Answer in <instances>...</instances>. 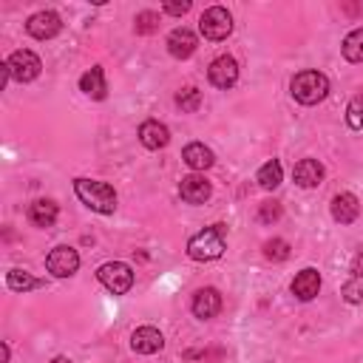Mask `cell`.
<instances>
[{
  "label": "cell",
  "mask_w": 363,
  "mask_h": 363,
  "mask_svg": "<svg viewBox=\"0 0 363 363\" xmlns=\"http://www.w3.org/2000/svg\"><path fill=\"white\" fill-rule=\"evenodd\" d=\"M74 193L77 199L91 207L94 213L111 216L116 210V190L108 182H96V179H74Z\"/></svg>",
  "instance_id": "obj_1"
},
{
  "label": "cell",
  "mask_w": 363,
  "mask_h": 363,
  "mask_svg": "<svg viewBox=\"0 0 363 363\" xmlns=\"http://www.w3.org/2000/svg\"><path fill=\"white\" fill-rule=\"evenodd\" d=\"M289 91L301 105H318L329 96V79H326V74L309 68V71H301L292 77Z\"/></svg>",
  "instance_id": "obj_2"
},
{
  "label": "cell",
  "mask_w": 363,
  "mask_h": 363,
  "mask_svg": "<svg viewBox=\"0 0 363 363\" xmlns=\"http://www.w3.org/2000/svg\"><path fill=\"white\" fill-rule=\"evenodd\" d=\"M227 241H224V224H210L201 233H196L187 241V255L193 261H216L221 258Z\"/></svg>",
  "instance_id": "obj_3"
},
{
  "label": "cell",
  "mask_w": 363,
  "mask_h": 363,
  "mask_svg": "<svg viewBox=\"0 0 363 363\" xmlns=\"http://www.w3.org/2000/svg\"><path fill=\"white\" fill-rule=\"evenodd\" d=\"M199 31L204 34V40H213V43L227 40L230 31H233V17H230V11H227L224 6H210V9L199 17Z\"/></svg>",
  "instance_id": "obj_4"
},
{
  "label": "cell",
  "mask_w": 363,
  "mask_h": 363,
  "mask_svg": "<svg viewBox=\"0 0 363 363\" xmlns=\"http://www.w3.org/2000/svg\"><path fill=\"white\" fill-rule=\"evenodd\" d=\"M96 278H99V284H102L108 292H113V295H125V292H130V286H133V269H130L128 264H122V261H108V264H102V267L96 269Z\"/></svg>",
  "instance_id": "obj_5"
},
{
  "label": "cell",
  "mask_w": 363,
  "mask_h": 363,
  "mask_svg": "<svg viewBox=\"0 0 363 363\" xmlns=\"http://www.w3.org/2000/svg\"><path fill=\"white\" fill-rule=\"evenodd\" d=\"M6 65H9L11 79H17V82H31V79H37V77H40V68H43L40 57H37L34 51H28V48L14 51V54L6 60Z\"/></svg>",
  "instance_id": "obj_6"
},
{
  "label": "cell",
  "mask_w": 363,
  "mask_h": 363,
  "mask_svg": "<svg viewBox=\"0 0 363 363\" xmlns=\"http://www.w3.org/2000/svg\"><path fill=\"white\" fill-rule=\"evenodd\" d=\"M45 269L54 275V278H71L77 269H79V252L68 244H60L48 252L45 258Z\"/></svg>",
  "instance_id": "obj_7"
},
{
  "label": "cell",
  "mask_w": 363,
  "mask_h": 363,
  "mask_svg": "<svg viewBox=\"0 0 363 363\" xmlns=\"http://www.w3.org/2000/svg\"><path fill=\"white\" fill-rule=\"evenodd\" d=\"M60 28H62L60 14H57V11H48V9L31 14L28 23H26V31H28L34 40H51V37L60 34Z\"/></svg>",
  "instance_id": "obj_8"
},
{
  "label": "cell",
  "mask_w": 363,
  "mask_h": 363,
  "mask_svg": "<svg viewBox=\"0 0 363 363\" xmlns=\"http://www.w3.org/2000/svg\"><path fill=\"white\" fill-rule=\"evenodd\" d=\"M207 77H210V82L216 85V88H233L235 85V79H238V62L230 57V54H221V57H216L213 62H210V68H207Z\"/></svg>",
  "instance_id": "obj_9"
},
{
  "label": "cell",
  "mask_w": 363,
  "mask_h": 363,
  "mask_svg": "<svg viewBox=\"0 0 363 363\" xmlns=\"http://www.w3.org/2000/svg\"><path fill=\"white\" fill-rule=\"evenodd\" d=\"M210 193H213L210 182H207L204 176H199V173L184 176L182 184H179V196H182V201H187V204H204V201L210 199Z\"/></svg>",
  "instance_id": "obj_10"
},
{
  "label": "cell",
  "mask_w": 363,
  "mask_h": 363,
  "mask_svg": "<svg viewBox=\"0 0 363 363\" xmlns=\"http://www.w3.org/2000/svg\"><path fill=\"white\" fill-rule=\"evenodd\" d=\"M190 309H193V315L201 318V320L216 318V315L221 312V295H218V289H213V286L199 289V292L193 295V301H190Z\"/></svg>",
  "instance_id": "obj_11"
},
{
  "label": "cell",
  "mask_w": 363,
  "mask_h": 363,
  "mask_svg": "<svg viewBox=\"0 0 363 363\" xmlns=\"http://www.w3.org/2000/svg\"><path fill=\"white\" fill-rule=\"evenodd\" d=\"M318 292H320V272H318L315 267L301 269V272L295 275V281H292V295H295L298 301H312Z\"/></svg>",
  "instance_id": "obj_12"
},
{
  "label": "cell",
  "mask_w": 363,
  "mask_h": 363,
  "mask_svg": "<svg viewBox=\"0 0 363 363\" xmlns=\"http://www.w3.org/2000/svg\"><path fill=\"white\" fill-rule=\"evenodd\" d=\"M196 45H199V40H196V34L190 31V28H173L170 34H167V51L176 57V60H187L193 51H196Z\"/></svg>",
  "instance_id": "obj_13"
},
{
  "label": "cell",
  "mask_w": 363,
  "mask_h": 363,
  "mask_svg": "<svg viewBox=\"0 0 363 363\" xmlns=\"http://www.w3.org/2000/svg\"><path fill=\"white\" fill-rule=\"evenodd\" d=\"M139 142L147 147V150H159L170 142V130L167 125H162L159 119H147L139 125Z\"/></svg>",
  "instance_id": "obj_14"
},
{
  "label": "cell",
  "mask_w": 363,
  "mask_h": 363,
  "mask_svg": "<svg viewBox=\"0 0 363 363\" xmlns=\"http://www.w3.org/2000/svg\"><path fill=\"white\" fill-rule=\"evenodd\" d=\"M130 346H133V352H139V354H153V352H159V349L164 346V337H162V332H159L156 326H139V329L130 335Z\"/></svg>",
  "instance_id": "obj_15"
},
{
  "label": "cell",
  "mask_w": 363,
  "mask_h": 363,
  "mask_svg": "<svg viewBox=\"0 0 363 363\" xmlns=\"http://www.w3.org/2000/svg\"><path fill=\"white\" fill-rule=\"evenodd\" d=\"M357 213H360V201L354 193H337L332 199V218L337 224H352L357 218Z\"/></svg>",
  "instance_id": "obj_16"
},
{
  "label": "cell",
  "mask_w": 363,
  "mask_h": 363,
  "mask_svg": "<svg viewBox=\"0 0 363 363\" xmlns=\"http://www.w3.org/2000/svg\"><path fill=\"white\" fill-rule=\"evenodd\" d=\"M340 295H343L346 303H360V301H363V252L354 255V261H352V275H349V281L343 284Z\"/></svg>",
  "instance_id": "obj_17"
},
{
  "label": "cell",
  "mask_w": 363,
  "mask_h": 363,
  "mask_svg": "<svg viewBox=\"0 0 363 363\" xmlns=\"http://www.w3.org/2000/svg\"><path fill=\"white\" fill-rule=\"evenodd\" d=\"M292 176H295V184H301V187H318L323 182V164L318 159H301L295 164Z\"/></svg>",
  "instance_id": "obj_18"
},
{
  "label": "cell",
  "mask_w": 363,
  "mask_h": 363,
  "mask_svg": "<svg viewBox=\"0 0 363 363\" xmlns=\"http://www.w3.org/2000/svg\"><path fill=\"white\" fill-rule=\"evenodd\" d=\"M182 159H184V164L193 167V170H207V167H213V162H216L213 150H210L204 142H190V145L182 150Z\"/></svg>",
  "instance_id": "obj_19"
},
{
  "label": "cell",
  "mask_w": 363,
  "mask_h": 363,
  "mask_svg": "<svg viewBox=\"0 0 363 363\" xmlns=\"http://www.w3.org/2000/svg\"><path fill=\"white\" fill-rule=\"evenodd\" d=\"M57 216H60V210L51 199H37L28 204V221L34 227H51L57 221Z\"/></svg>",
  "instance_id": "obj_20"
},
{
  "label": "cell",
  "mask_w": 363,
  "mask_h": 363,
  "mask_svg": "<svg viewBox=\"0 0 363 363\" xmlns=\"http://www.w3.org/2000/svg\"><path fill=\"white\" fill-rule=\"evenodd\" d=\"M79 91H85L91 99H105L108 85H105V74H102L99 65H94L91 71H85V74L79 77Z\"/></svg>",
  "instance_id": "obj_21"
},
{
  "label": "cell",
  "mask_w": 363,
  "mask_h": 363,
  "mask_svg": "<svg viewBox=\"0 0 363 363\" xmlns=\"http://www.w3.org/2000/svg\"><path fill=\"white\" fill-rule=\"evenodd\" d=\"M281 179H284V167H281L278 159H269L267 164H261V167H258V176H255V182H258L264 190H275V187L281 184Z\"/></svg>",
  "instance_id": "obj_22"
},
{
  "label": "cell",
  "mask_w": 363,
  "mask_h": 363,
  "mask_svg": "<svg viewBox=\"0 0 363 363\" xmlns=\"http://www.w3.org/2000/svg\"><path fill=\"white\" fill-rule=\"evenodd\" d=\"M6 284H9V289H14V292H28V289H37V286H43V281L40 278H34L31 272H26V269H9L6 272Z\"/></svg>",
  "instance_id": "obj_23"
},
{
  "label": "cell",
  "mask_w": 363,
  "mask_h": 363,
  "mask_svg": "<svg viewBox=\"0 0 363 363\" xmlns=\"http://www.w3.org/2000/svg\"><path fill=\"white\" fill-rule=\"evenodd\" d=\"M340 48H343V57H346L349 62H363V28L349 31Z\"/></svg>",
  "instance_id": "obj_24"
},
{
  "label": "cell",
  "mask_w": 363,
  "mask_h": 363,
  "mask_svg": "<svg viewBox=\"0 0 363 363\" xmlns=\"http://www.w3.org/2000/svg\"><path fill=\"white\" fill-rule=\"evenodd\" d=\"M176 105L184 111V113H193V111H199V105H201V91L199 88H182L179 94H176Z\"/></svg>",
  "instance_id": "obj_25"
},
{
  "label": "cell",
  "mask_w": 363,
  "mask_h": 363,
  "mask_svg": "<svg viewBox=\"0 0 363 363\" xmlns=\"http://www.w3.org/2000/svg\"><path fill=\"white\" fill-rule=\"evenodd\" d=\"M264 255H267L269 261H286V258H289V241H284V238H269V241H264Z\"/></svg>",
  "instance_id": "obj_26"
},
{
  "label": "cell",
  "mask_w": 363,
  "mask_h": 363,
  "mask_svg": "<svg viewBox=\"0 0 363 363\" xmlns=\"http://www.w3.org/2000/svg\"><path fill=\"white\" fill-rule=\"evenodd\" d=\"M346 125H349L352 130H360V128H363V94H357V96L349 102V108H346Z\"/></svg>",
  "instance_id": "obj_27"
},
{
  "label": "cell",
  "mask_w": 363,
  "mask_h": 363,
  "mask_svg": "<svg viewBox=\"0 0 363 363\" xmlns=\"http://www.w3.org/2000/svg\"><path fill=\"white\" fill-rule=\"evenodd\" d=\"M159 28V14L156 11H142V14H136V20H133V31L136 34H153Z\"/></svg>",
  "instance_id": "obj_28"
},
{
  "label": "cell",
  "mask_w": 363,
  "mask_h": 363,
  "mask_svg": "<svg viewBox=\"0 0 363 363\" xmlns=\"http://www.w3.org/2000/svg\"><path fill=\"white\" fill-rule=\"evenodd\" d=\"M258 218L264 221V224H272V221H278L281 218V204L272 199V201H264L261 207H258Z\"/></svg>",
  "instance_id": "obj_29"
},
{
  "label": "cell",
  "mask_w": 363,
  "mask_h": 363,
  "mask_svg": "<svg viewBox=\"0 0 363 363\" xmlns=\"http://www.w3.org/2000/svg\"><path fill=\"white\" fill-rule=\"evenodd\" d=\"M162 11H167V14H173V17L187 14V11H190V0H182V3H164Z\"/></svg>",
  "instance_id": "obj_30"
},
{
  "label": "cell",
  "mask_w": 363,
  "mask_h": 363,
  "mask_svg": "<svg viewBox=\"0 0 363 363\" xmlns=\"http://www.w3.org/2000/svg\"><path fill=\"white\" fill-rule=\"evenodd\" d=\"M51 363H71V360H68V357H54Z\"/></svg>",
  "instance_id": "obj_31"
}]
</instances>
